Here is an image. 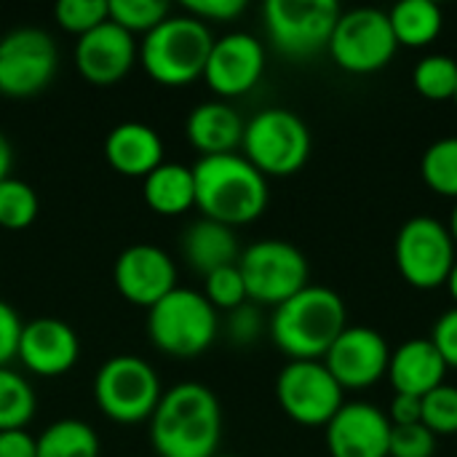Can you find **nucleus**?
<instances>
[{
  "mask_svg": "<svg viewBox=\"0 0 457 457\" xmlns=\"http://www.w3.org/2000/svg\"><path fill=\"white\" fill-rule=\"evenodd\" d=\"M455 252L457 246L447 225L423 214L407 220L394 244L396 270L410 287L423 292L447 284L450 270L457 262Z\"/></svg>",
  "mask_w": 457,
  "mask_h": 457,
  "instance_id": "10",
  "label": "nucleus"
},
{
  "mask_svg": "<svg viewBox=\"0 0 457 457\" xmlns=\"http://www.w3.org/2000/svg\"><path fill=\"white\" fill-rule=\"evenodd\" d=\"M340 13L335 0H268L262 5L265 32L273 48L292 59L329 48Z\"/></svg>",
  "mask_w": 457,
  "mask_h": 457,
  "instance_id": "9",
  "label": "nucleus"
},
{
  "mask_svg": "<svg viewBox=\"0 0 457 457\" xmlns=\"http://www.w3.org/2000/svg\"><path fill=\"white\" fill-rule=\"evenodd\" d=\"M386 415L391 426H418L423 420V399L410 394H394Z\"/></svg>",
  "mask_w": 457,
  "mask_h": 457,
  "instance_id": "40",
  "label": "nucleus"
},
{
  "mask_svg": "<svg viewBox=\"0 0 457 457\" xmlns=\"http://www.w3.org/2000/svg\"><path fill=\"white\" fill-rule=\"evenodd\" d=\"M190 16L198 21H233L246 11V0H185L182 3Z\"/></svg>",
  "mask_w": 457,
  "mask_h": 457,
  "instance_id": "36",
  "label": "nucleus"
},
{
  "mask_svg": "<svg viewBox=\"0 0 457 457\" xmlns=\"http://www.w3.org/2000/svg\"><path fill=\"white\" fill-rule=\"evenodd\" d=\"M228 329H230V337H233L236 343L246 345V343H252V340L260 335V329H262L260 313L246 303V305L230 311V324H228Z\"/></svg>",
  "mask_w": 457,
  "mask_h": 457,
  "instance_id": "39",
  "label": "nucleus"
},
{
  "mask_svg": "<svg viewBox=\"0 0 457 457\" xmlns=\"http://www.w3.org/2000/svg\"><path fill=\"white\" fill-rule=\"evenodd\" d=\"M447 292H450V297L455 300V308H457V262L453 265V270H450V278H447Z\"/></svg>",
  "mask_w": 457,
  "mask_h": 457,
  "instance_id": "43",
  "label": "nucleus"
},
{
  "mask_svg": "<svg viewBox=\"0 0 457 457\" xmlns=\"http://www.w3.org/2000/svg\"><path fill=\"white\" fill-rule=\"evenodd\" d=\"M56 43L48 32L21 27L0 37V94L24 99L40 94L56 72Z\"/></svg>",
  "mask_w": 457,
  "mask_h": 457,
  "instance_id": "13",
  "label": "nucleus"
},
{
  "mask_svg": "<svg viewBox=\"0 0 457 457\" xmlns=\"http://www.w3.org/2000/svg\"><path fill=\"white\" fill-rule=\"evenodd\" d=\"M54 19L62 29L80 37L107 21V0H59Z\"/></svg>",
  "mask_w": 457,
  "mask_h": 457,
  "instance_id": "34",
  "label": "nucleus"
},
{
  "mask_svg": "<svg viewBox=\"0 0 457 457\" xmlns=\"http://www.w3.org/2000/svg\"><path fill=\"white\" fill-rule=\"evenodd\" d=\"M217 329V311L204 292L177 287L147 311V335L153 345L177 359H193L209 351Z\"/></svg>",
  "mask_w": 457,
  "mask_h": 457,
  "instance_id": "5",
  "label": "nucleus"
},
{
  "mask_svg": "<svg viewBox=\"0 0 457 457\" xmlns=\"http://www.w3.org/2000/svg\"><path fill=\"white\" fill-rule=\"evenodd\" d=\"M21 327H24V321L16 313V308L8 305L5 300H0V367H8V361L16 359Z\"/></svg>",
  "mask_w": 457,
  "mask_h": 457,
  "instance_id": "38",
  "label": "nucleus"
},
{
  "mask_svg": "<svg viewBox=\"0 0 457 457\" xmlns=\"http://www.w3.org/2000/svg\"><path fill=\"white\" fill-rule=\"evenodd\" d=\"M348 327L343 297L329 287L308 284L303 292L273 308L270 340L289 361H321Z\"/></svg>",
  "mask_w": 457,
  "mask_h": 457,
  "instance_id": "3",
  "label": "nucleus"
},
{
  "mask_svg": "<svg viewBox=\"0 0 457 457\" xmlns=\"http://www.w3.org/2000/svg\"><path fill=\"white\" fill-rule=\"evenodd\" d=\"M447 230H450V236H453V241H455V246H457V204H455V209H453V217H450Z\"/></svg>",
  "mask_w": 457,
  "mask_h": 457,
  "instance_id": "44",
  "label": "nucleus"
},
{
  "mask_svg": "<svg viewBox=\"0 0 457 457\" xmlns=\"http://www.w3.org/2000/svg\"><path fill=\"white\" fill-rule=\"evenodd\" d=\"M214 457H233V455H214Z\"/></svg>",
  "mask_w": 457,
  "mask_h": 457,
  "instance_id": "45",
  "label": "nucleus"
},
{
  "mask_svg": "<svg viewBox=\"0 0 457 457\" xmlns=\"http://www.w3.org/2000/svg\"><path fill=\"white\" fill-rule=\"evenodd\" d=\"M112 278L123 300L150 311L158 300L177 289V265L161 246L134 244L118 254Z\"/></svg>",
  "mask_w": 457,
  "mask_h": 457,
  "instance_id": "16",
  "label": "nucleus"
},
{
  "mask_svg": "<svg viewBox=\"0 0 457 457\" xmlns=\"http://www.w3.org/2000/svg\"><path fill=\"white\" fill-rule=\"evenodd\" d=\"M35 404L32 386L11 367H0V431L24 428L35 415Z\"/></svg>",
  "mask_w": 457,
  "mask_h": 457,
  "instance_id": "27",
  "label": "nucleus"
},
{
  "mask_svg": "<svg viewBox=\"0 0 457 457\" xmlns=\"http://www.w3.org/2000/svg\"><path fill=\"white\" fill-rule=\"evenodd\" d=\"M262 72H265L262 43L249 32H228L214 40L201 78L217 96L233 99L249 94L260 83Z\"/></svg>",
  "mask_w": 457,
  "mask_h": 457,
  "instance_id": "15",
  "label": "nucleus"
},
{
  "mask_svg": "<svg viewBox=\"0 0 457 457\" xmlns=\"http://www.w3.org/2000/svg\"><path fill=\"white\" fill-rule=\"evenodd\" d=\"M238 270L246 284V297L270 308H278L303 292L311 276L305 254L295 244L278 238H265L246 246L238 257Z\"/></svg>",
  "mask_w": 457,
  "mask_h": 457,
  "instance_id": "8",
  "label": "nucleus"
},
{
  "mask_svg": "<svg viewBox=\"0 0 457 457\" xmlns=\"http://www.w3.org/2000/svg\"><path fill=\"white\" fill-rule=\"evenodd\" d=\"M37 212H40V198L27 182L13 177L0 182V228L24 230L35 222Z\"/></svg>",
  "mask_w": 457,
  "mask_h": 457,
  "instance_id": "30",
  "label": "nucleus"
},
{
  "mask_svg": "<svg viewBox=\"0 0 457 457\" xmlns=\"http://www.w3.org/2000/svg\"><path fill=\"white\" fill-rule=\"evenodd\" d=\"M455 102H457V91H455Z\"/></svg>",
  "mask_w": 457,
  "mask_h": 457,
  "instance_id": "46",
  "label": "nucleus"
},
{
  "mask_svg": "<svg viewBox=\"0 0 457 457\" xmlns=\"http://www.w3.org/2000/svg\"><path fill=\"white\" fill-rule=\"evenodd\" d=\"M161 380L155 370L139 356H112L94 378V402L112 423L150 420L161 402Z\"/></svg>",
  "mask_w": 457,
  "mask_h": 457,
  "instance_id": "7",
  "label": "nucleus"
},
{
  "mask_svg": "<svg viewBox=\"0 0 457 457\" xmlns=\"http://www.w3.org/2000/svg\"><path fill=\"white\" fill-rule=\"evenodd\" d=\"M434 453H436V436L423 423L391 428L388 457H434Z\"/></svg>",
  "mask_w": 457,
  "mask_h": 457,
  "instance_id": "35",
  "label": "nucleus"
},
{
  "mask_svg": "<svg viewBox=\"0 0 457 457\" xmlns=\"http://www.w3.org/2000/svg\"><path fill=\"white\" fill-rule=\"evenodd\" d=\"M343 388L324 361H289L276 378V399L284 415L300 426H327L345 404Z\"/></svg>",
  "mask_w": 457,
  "mask_h": 457,
  "instance_id": "12",
  "label": "nucleus"
},
{
  "mask_svg": "<svg viewBox=\"0 0 457 457\" xmlns=\"http://www.w3.org/2000/svg\"><path fill=\"white\" fill-rule=\"evenodd\" d=\"M311 129L284 107H268L244 126V158L268 177H292L311 158Z\"/></svg>",
  "mask_w": 457,
  "mask_h": 457,
  "instance_id": "6",
  "label": "nucleus"
},
{
  "mask_svg": "<svg viewBox=\"0 0 457 457\" xmlns=\"http://www.w3.org/2000/svg\"><path fill=\"white\" fill-rule=\"evenodd\" d=\"M11 163H13V150H11V142L5 139V134L0 131V182L11 177Z\"/></svg>",
  "mask_w": 457,
  "mask_h": 457,
  "instance_id": "42",
  "label": "nucleus"
},
{
  "mask_svg": "<svg viewBox=\"0 0 457 457\" xmlns=\"http://www.w3.org/2000/svg\"><path fill=\"white\" fill-rule=\"evenodd\" d=\"M321 361L343 391H367L388 375L391 348L372 327H345Z\"/></svg>",
  "mask_w": 457,
  "mask_h": 457,
  "instance_id": "14",
  "label": "nucleus"
},
{
  "mask_svg": "<svg viewBox=\"0 0 457 457\" xmlns=\"http://www.w3.org/2000/svg\"><path fill=\"white\" fill-rule=\"evenodd\" d=\"M195 206L206 220L228 228L249 225L268 209V179L238 153L198 158L193 166Z\"/></svg>",
  "mask_w": 457,
  "mask_h": 457,
  "instance_id": "2",
  "label": "nucleus"
},
{
  "mask_svg": "<svg viewBox=\"0 0 457 457\" xmlns=\"http://www.w3.org/2000/svg\"><path fill=\"white\" fill-rule=\"evenodd\" d=\"M145 204L161 214L174 217L185 214L195 206V187H193V169L185 163H161L142 179Z\"/></svg>",
  "mask_w": 457,
  "mask_h": 457,
  "instance_id": "24",
  "label": "nucleus"
},
{
  "mask_svg": "<svg viewBox=\"0 0 457 457\" xmlns=\"http://www.w3.org/2000/svg\"><path fill=\"white\" fill-rule=\"evenodd\" d=\"M447 364L442 361L434 343L426 337L407 340L396 351H391L388 361V378L394 386V394H410V396H426L434 388L445 383Z\"/></svg>",
  "mask_w": 457,
  "mask_h": 457,
  "instance_id": "22",
  "label": "nucleus"
},
{
  "mask_svg": "<svg viewBox=\"0 0 457 457\" xmlns=\"http://www.w3.org/2000/svg\"><path fill=\"white\" fill-rule=\"evenodd\" d=\"M80 356V343L75 329L62 319H29L21 327L16 359L40 378H59L75 367Z\"/></svg>",
  "mask_w": 457,
  "mask_h": 457,
  "instance_id": "19",
  "label": "nucleus"
},
{
  "mask_svg": "<svg viewBox=\"0 0 457 457\" xmlns=\"http://www.w3.org/2000/svg\"><path fill=\"white\" fill-rule=\"evenodd\" d=\"M436 439L457 434V388L442 383L431 394L423 396V420H420Z\"/></svg>",
  "mask_w": 457,
  "mask_h": 457,
  "instance_id": "33",
  "label": "nucleus"
},
{
  "mask_svg": "<svg viewBox=\"0 0 457 457\" xmlns=\"http://www.w3.org/2000/svg\"><path fill=\"white\" fill-rule=\"evenodd\" d=\"M396 48L399 43L386 11L353 8L340 13L327 51L340 70L351 75H372L391 64Z\"/></svg>",
  "mask_w": 457,
  "mask_h": 457,
  "instance_id": "11",
  "label": "nucleus"
},
{
  "mask_svg": "<svg viewBox=\"0 0 457 457\" xmlns=\"http://www.w3.org/2000/svg\"><path fill=\"white\" fill-rule=\"evenodd\" d=\"M182 254H185L190 268H195L201 276H209L220 268L236 265L241 257V246H238L233 228L201 217L185 228Z\"/></svg>",
  "mask_w": 457,
  "mask_h": 457,
  "instance_id": "23",
  "label": "nucleus"
},
{
  "mask_svg": "<svg viewBox=\"0 0 457 457\" xmlns=\"http://www.w3.org/2000/svg\"><path fill=\"white\" fill-rule=\"evenodd\" d=\"M171 16L166 0H107V19L126 32H150Z\"/></svg>",
  "mask_w": 457,
  "mask_h": 457,
  "instance_id": "31",
  "label": "nucleus"
},
{
  "mask_svg": "<svg viewBox=\"0 0 457 457\" xmlns=\"http://www.w3.org/2000/svg\"><path fill=\"white\" fill-rule=\"evenodd\" d=\"M434 343V348L439 351L442 361L447 364V370H457V308L442 313L434 324V332L428 337Z\"/></svg>",
  "mask_w": 457,
  "mask_h": 457,
  "instance_id": "37",
  "label": "nucleus"
},
{
  "mask_svg": "<svg viewBox=\"0 0 457 457\" xmlns=\"http://www.w3.org/2000/svg\"><path fill=\"white\" fill-rule=\"evenodd\" d=\"M412 86L423 99H431V102L455 99L457 62L447 54L423 56L412 70Z\"/></svg>",
  "mask_w": 457,
  "mask_h": 457,
  "instance_id": "28",
  "label": "nucleus"
},
{
  "mask_svg": "<svg viewBox=\"0 0 457 457\" xmlns=\"http://www.w3.org/2000/svg\"><path fill=\"white\" fill-rule=\"evenodd\" d=\"M244 118L230 107L228 102H201L193 107V112L185 120L187 142L201 153V158L209 155H228L241 147L244 139Z\"/></svg>",
  "mask_w": 457,
  "mask_h": 457,
  "instance_id": "21",
  "label": "nucleus"
},
{
  "mask_svg": "<svg viewBox=\"0 0 457 457\" xmlns=\"http://www.w3.org/2000/svg\"><path fill=\"white\" fill-rule=\"evenodd\" d=\"M394 37L404 48L431 46L445 27V13L434 0H402L388 11Z\"/></svg>",
  "mask_w": 457,
  "mask_h": 457,
  "instance_id": "25",
  "label": "nucleus"
},
{
  "mask_svg": "<svg viewBox=\"0 0 457 457\" xmlns=\"http://www.w3.org/2000/svg\"><path fill=\"white\" fill-rule=\"evenodd\" d=\"M0 457H37L35 436H29L24 428L0 431Z\"/></svg>",
  "mask_w": 457,
  "mask_h": 457,
  "instance_id": "41",
  "label": "nucleus"
},
{
  "mask_svg": "<svg viewBox=\"0 0 457 457\" xmlns=\"http://www.w3.org/2000/svg\"><path fill=\"white\" fill-rule=\"evenodd\" d=\"M204 297L212 303L214 311H236L246 305L249 297H246V284L241 278L238 262L204 276Z\"/></svg>",
  "mask_w": 457,
  "mask_h": 457,
  "instance_id": "32",
  "label": "nucleus"
},
{
  "mask_svg": "<svg viewBox=\"0 0 457 457\" xmlns=\"http://www.w3.org/2000/svg\"><path fill=\"white\" fill-rule=\"evenodd\" d=\"M391 420L370 402H345L324 426L332 457H388Z\"/></svg>",
  "mask_w": 457,
  "mask_h": 457,
  "instance_id": "18",
  "label": "nucleus"
},
{
  "mask_svg": "<svg viewBox=\"0 0 457 457\" xmlns=\"http://www.w3.org/2000/svg\"><path fill=\"white\" fill-rule=\"evenodd\" d=\"M222 439V410L204 383H177L150 418V442L161 457H214Z\"/></svg>",
  "mask_w": 457,
  "mask_h": 457,
  "instance_id": "1",
  "label": "nucleus"
},
{
  "mask_svg": "<svg viewBox=\"0 0 457 457\" xmlns=\"http://www.w3.org/2000/svg\"><path fill=\"white\" fill-rule=\"evenodd\" d=\"M137 59L139 46L134 43V35L112 24L110 19L94 27L91 32L80 35L72 51L75 70L91 86H112L123 80Z\"/></svg>",
  "mask_w": 457,
  "mask_h": 457,
  "instance_id": "17",
  "label": "nucleus"
},
{
  "mask_svg": "<svg viewBox=\"0 0 457 457\" xmlns=\"http://www.w3.org/2000/svg\"><path fill=\"white\" fill-rule=\"evenodd\" d=\"M104 158L112 171L145 179L163 163V142L158 131L139 120H126L104 137Z\"/></svg>",
  "mask_w": 457,
  "mask_h": 457,
  "instance_id": "20",
  "label": "nucleus"
},
{
  "mask_svg": "<svg viewBox=\"0 0 457 457\" xmlns=\"http://www.w3.org/2000/svg\"><path fill=\"white\" fill-rule=\"evenodd\" d=\"M214 35L190 13L169 16L139 43V64L161 86H185L204 75Z\"/></svg>",
  "mask_w": 457,
  "mask_h": 457,
  "instance_id": "4",
  "label": "nucleus"
},
{
  "mask_svg": "<svg viewBox=\"0 0 457 457\" xmlns=\"http://www.w3.org/2000/svg\"><path fill=\"white\" fill-rule=\"evenodd\" d=\"M420 174L436 195L457 201V137H445L428 145L420 161Z\"/></svg>",
  "mask_w": 457,
  "mask_h": 457,
  "instance_id": "29",
  "label": "nucleus"
},
{
  "mask_svg": "<svg viewBox=\"0 0 457 457\" xmlns=\"http://www.w3.org/2000/svg\"><path fill=\"white\" fill-rule=\"evenodd\" d=\"M37 457H99L96 431L75 418H64L43 428L35 439Z\"/></svg>",
  "mask_w": 457,
  "mask_h": 457,
  "instance_id": "26",
  "label": "nucleus"
}]
</instances>
